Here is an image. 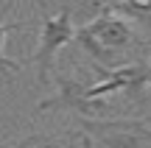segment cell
<instances>
[{
	"mask_svg": "<svg viewBox=\"0 0 151 148\" xmlns=\"http://www.w3.org/2000/svg\"><path fill=\"white\" fill-rule=\"evenodd\" d=\"M73 42L95 61V70H115L129 61H137L140 53L148 56L151 42L123 17L101 11L95 20L76 28Z\"/></svg>",
	"mask_w": 151,
	"mask_h": 148,
	"instance_id": "cell-1",
	"label": "cell"
},
{
	"mask_svg": "<svg viewBox=\"0 0 151 148\" xmlns=\"http://www.w3.org/2000/svg\"><path fill=\"white\" fill-rule=\"evenodd\" d=\"M76 36V22L67 11V6H62L59 14H45L42 25H39V48L34 53V64H37V84L48 87L56 76V56L65 45H70Z\"/></svg>",
	"mask_w": 151,
	"mask_h": 148,
	"instance_id": "cell-2",
	"label": "cell"
},
{
	"mask_svg": "<svg viewBox=\"0 0 151 148\" xmlns=\"http://www.w3.org/2000/svg\"><path fill=\"white\" fill-rule=\"evenodd\" d=\"M53 84H56V95L39 101L37 104V115L39 112H70L78 120H109L112 117V106L106 101H90L84 95L87 84H81L78 78H70V76H53Z\"/></svg>",
	"mask_w": 151,
	"mask_h": 148,
	"instance_id": "cell-3",
	"label": "cell"
},
{
	"mask_svg": "<svg viewBox=\"0 0 151 148\" xmlns=\"http://www.w3.org/2000/svg\"><path fill=\"white\" fill-rule=\"evenodd\" d=\"M90 134L92 148H151V129L146 120L109 117V120H78Z\"/></svg>",
	"mask_w": 151,
	"mask_h": 148,
	"instance_id": "cell-4",
	"label": "cell"
},
{
	"mask_svg": "<svg viewBox=\"0 0 151 148\" xmlns=\"http://www.w3.org/2000/svg\"><path fill=\"white\" fill-rule=\"evenodd\" d=\"M95 73H98V81L84 89V95L90 101H104L112 92H126L129 98H140L151 87L148 59H137L123 67H115V70H95Z\"/></svg>",
	"mask_w": 151,
	"mask_h": 148,
	"instance_id": "cell-5",
	"label": "cell"
},
{
	"mask_svg": "<svg viewBox=\"0 0 151 148\" xmlns=\"http://www.w3.org/2000/svg\"><path fill=\"white\" fill-rule=\"evenodd\" d=\"M104 11L137 25L146 39L151 36V0H115V3H104Z\"/></svg>",
	"mask_w": 151,
	"mask_h": 148,
	"instance_id": "cell-6",
	"label": "cell"
},
{
	"mask_svg": "<svg viewBox=\"0 0 151 148\" xmlns=\"http://www.w3.org/2000/svg\"><path fill=\"white\" fill-rule=\"evenodd\" d=\"M9 9H11V3L0 6V78H3V81H9V78L14 76V73L20 70V67H22V61L9 59V56H6V50H3L6 36H9L11 31H20V28H25V22H3V17L9 14Z\"/></svg>",
	"mask_w": 151,
	"mask_h": 148,
	"instance_id": "cell-7",
	"label": "cell"
},
{
	"mask_svg": "<svg viewBox=\"0 0 151 148\" xmlns=\"http://www.w3.org/2000/svg\"><path fill=\"white\" fill-rule=\"evenodd\" d=\"M14 148H65V143L59 137H53V134H28Z\"/></svg>",
	"mask_w": 151,
	"mask_h": 148,
	"instance_id": "cell-8",
	"label": "cell"
},
{
	"mask_svg": "<svg viewBox=\"0 0 151 148\" xmlns=\"http://www.w3.org/2000/svg\"><path fill=\"white\" fill-rule=\"evenodd\" d=\"M78 137V143H81V148H92V140H90V134H84V132H78L76 134Z\"/></svg>",
	"mask_w": 151,
	"mask_h": 148,
	"instance_id": "cell-9",
	"label": "cell"
},
{
	"mask_svg": "<svg viewBox=\"0 0 151 148\" xmlns=\"http://www.w3.org/2000/svg\"><path fill=\"white\" fill-rule=\"evenodd\" d=\"M148 64H151V48H148Z\"/></svg>",
	"mask_w": 151,
	"mask_h": 148,
	"instance_id": "cell-10",
	"label": "cell"
},
{
	"mask_svg": "<svg viewBox=\"0 0 151 148\" xmlns=\"http://www.w3.org/2000/svg\"><path fill=\"white\" fill-rule=\"evenodd\" d=\"M0 84H3V78H0Z\"/></svg>",
	"mask_w": 151,
	"mask_h": 148,
	"instance_id": "cell-11",
	"label": "cell"
}]
</instances>
